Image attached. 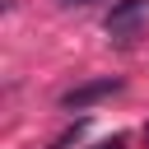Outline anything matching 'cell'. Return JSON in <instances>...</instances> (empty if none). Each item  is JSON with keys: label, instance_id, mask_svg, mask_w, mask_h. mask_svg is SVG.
<instances>
[{"label": "cell", "instance_id": "1", "mask_svg": "<svg viewBox=\"0 0 149 149\" xmlns=\"http://www.w3.org/2000/svg\"><path fill=\"white\" fill-rule=\"evenodd\" d=\"M144 23H149V0H116L112 5V14H107V37L112 42H135L140 33H144Z\"/></svg>", "mask_w": 149, "mask_h": 149}, {"label": "cell", "instance_id": "2", "mask_svg": "<svg viewBox=\"0 0 149 149\" xmlns=\"http://www.w3.org/2000/svg\"><path fill=\"white\" fill-rule=\"evenodd\" d=\"M121 88V79H112V74H102V79H88V84H79V88H70L65 98H61V107L65 112H79V107H88V102H102V98H112Z\"/></svg>", "mask_w": 149, "mask_h": 149}, {"label": "cell", "instance_id": "3", "mask_svg": "<svg viewBox=\"0 0 149 149\" xmlns=\"http://www.w3.org/2000/svg\"><path fill=\"white\" fill-rule=\"evenodd\" d=\"M56 5H65V9H74V5H93V0H56Z\"/></svg>", "mask_w": 149, "mask_h": 149}, {"label": "cell", "instance_id": "4", "mask_svg": "<svg viewBox=\"0 0 149 149\" xmlns=\"http://www.w3.org/2000/svg\"><path fill=\"white\" fill-rule=\"evenodd\" d=\"M98 149H121V140H107V144H98Z\"/></svg>", "mask_w": 149, "mask_h": 149}, {"label": "cell", "instance_id": "5", "mask_svg": "<svg viewBox=\"0 0 149 149\" xmlns=\"http://www.w3.org/2000/svg\"><path fill=\"white\" fill-rule=\"evenodd\" d=\"M144 140H149V126H144Z\"/></svg>", "mask_w": 149, "mask_h": 149}]
</instances>
